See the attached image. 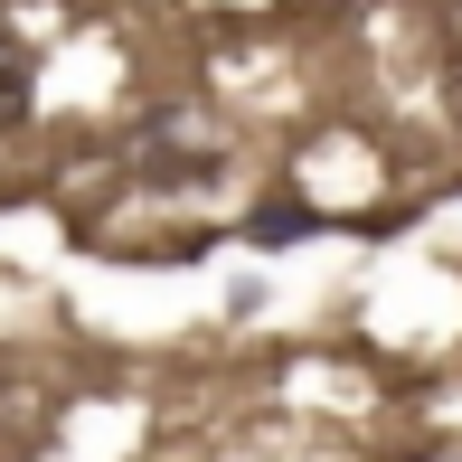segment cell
<instances>
[{
  "label": "cell",
  "instance_id": "cell-1",
  "mask_svg": "<svg viewBox=\"0 0 462 462\" xmlns=\"http://www.w3.org/2000/svg\"><path fill=\"white\" fill-rule=\"evenodd\" d=\"M29 95H38V57H29V38L0 19V133L29 123Z\"/></svg>",
  "mask_w": 462,
  "mask_h": 462
},
{
  "label": "cell",
  "instance_id": "cell-2",
  "mask_svg": "<svg viewBox=\"0 0 462 462\" xmlns=\"http://www.w3.org/2000/svg\"><path fill=\"white\" fill-rule=\"evenodd\" d=\"M302 226H311V208H302V199H274V208H255L245 236H255V245H283V236H302Z\"/></svg>",
  "mask_w": 462,
  "mask_h": 462
}]
</instances>
